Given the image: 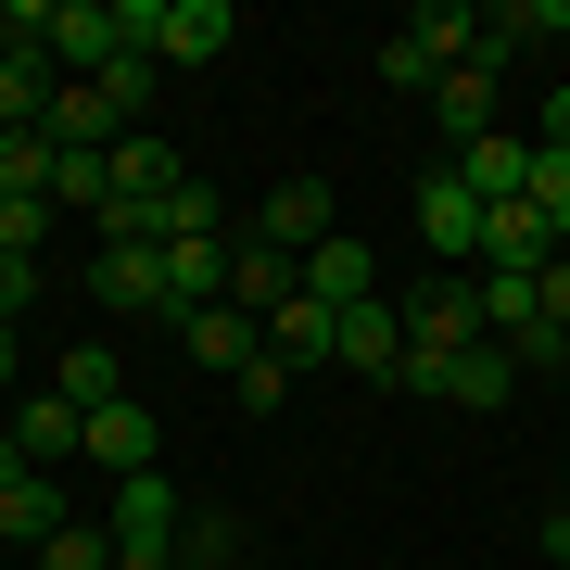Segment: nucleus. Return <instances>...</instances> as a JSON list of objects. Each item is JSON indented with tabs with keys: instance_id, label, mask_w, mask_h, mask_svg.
Returning a JSON list of instances; mask_svg holds the SVG:
<instances>
[{
	"instance_id": "nucleus-31",
	"label": "nucleus",
	"mask_w": 570,
	"mask_h": 570,
	"mask_svg": "<svg viewBox=\"0 0 570 570\" xmlns=\"http://www.w3.org/2000/svg\"><path fill=\"white\" fill-rule=\"evenodd\" d=\"M39 570H115V532H77V520H63L51 546H39Z\"/></svg>"
},
{
	"instance_id": "nucleus-29",
	"label": "nucleus",
	"mask_w": 570,
	"mask_h": 570,
	"mask_svg": "<svg viewBox=\"0 0 570 570\" xmlns=\"http://www.w3.org/2000/svg\"><path fill=\"white\" fill-rule=\"evenodd\" d=\"M381 89H419V102H431V89H444V63H431V39H406V26H393V39H381Z\"/></svg>"
},
{
	"instance_id": "nucleus-20",
	"label": "nucleus",
	"mask_w": 570,
	"mask_h": 570,
	"mask_svg": "<svg viewBox=\"0 0 570 570\" xmlns=\"http://www.w3.org/2000/svg\"><path fill=\"white\" fill-rule=\"evenodd\" d=\"M456 178L482 190V204H532V140H469Z\"/></svg>"
},
{
	"instance_id": "nucleus-30",
	"label": "nucleus",
	"mask_w": 570,
	"mask_h": 570,
	"mask_svg": "<svg viewBox=\"0 0 570 570\" xmlns=\"http://www.w3.org/2000/svg\"><path fill=\"white\" fill-rule=\"evenodd\" d=\"M494 355H508V367H520V381H532V367H570V317H532V330H520V343H494Z\"/></svg>"
},
{
	"instance_id": "nucleus-37",
	"label": "nucleus",
	"mask_w": 570,
	"mask_h": 570,
	"mask_svg": "<svg viewBox=\"0 0 570 570\" xmlns=\"http://www.w3.org/2000/svg\"><path fill=\"white\" fill-rule=\"evenodd\" d=\"M13 51H39V39H26V13H13V0H0V63H13Z\"/></svg>"
},
{
	"instance_id": "nucleus-34",
	"label": "nucleus",
	"mask_w": 570,
	"mask_h": 570,
	"mask_svg": "<svg viewBox=\"0 0 570 570\" xmlns=\"http://www.w3.org/2000/svg\"><path fill=\"white\" fill-rule=\"evenodd\" d=\"M39 228H51V204H13L0 190V254H39Z\"/></svg>"
},
{
	"instance_id": "nucleus-18",
	"label": "nucleus",
	"mask_w": 570,
	"mask_h": 570,
	"mask_svg": "<svg viewBox=\"0 0 570 570\" xmlns=\"http://www.w3.org/2000/svg\"><path fill=\"white\" fill-rule=\"evenodd\" d=\"M63 406H77V419H102V406H127V367H115V343H63Z\"/></svg>"
},
{
	"instance_id": "nucleus-16",
	"label": "nucleus",
	"mask_w": 570,
	"mask_h": 570,
	"mask_svg": "<svg viewBox=\"0 0 570 570\" xmlns=\"http://www.w3.org/2000/svg\"><path fill=\"white\" fill-rule=\"evenodd\" d=\"M13 444L39 456V469H51V456H89V419L63 406V393H13Z\"/></svg>"
},
{
	"instance_id": "nucleus-42",
	"label": "nucleus",
	"mask_w": 570,
	"mask_h": 570,
	"mask_svg": "<svg viewBox=\"0 0 570 570\" xmlns=\"http://www.w3.org/2000/svg\"><path fill=\"white\" fill-rule=\"evenodd\" d=\"M532 570H546V558H532Z\"/></svg>"
},
{
	"instance_id": "nucleus-4",
	"label": "nucleus",
	"mask_w": 570,
	"mask_h": 570,
	"mask_svg": "<svg viewBox=\"0 0 570 570\" xmlns=\"http://www.w3.org/2000/svg\"><path fill=\"white\" fill-rule=\"evenodd\" d=\"M419 242L444 254L456 279H469V266H482V190H469L456 165H431V178H419Z\"/></svg>"
},
{
	"instance_id": "nucleus-38",
	"label": "nucleus",
	"mask_w": 570,
	"mask_h": 570,
	"mask_svg": "<svg viewBox=\"0 0 570 570\" xmlns=\"http://www.w3.org/2000/svg\"><path fill=\"white\" fill-rule=\"evenodd\" d=\"M546 140H570V77H558V102H546Z\"/></svg>"
},
{
	"instance_id": "nucleus-12",
	"label": "nucleus",
	"mask_w": 570,
	"mask_h": 570,
	"mask_svg": "<svg viewBox=\"0 0 570 570\" xmlns=\"http://www.w3.org/2000/svg\"><path fill=\"white\" fill-rule=\"evenodd\" d=\"M266 355H279V367H292V381H305V367H317V355H343V317H330V305H317V292H292V305H279V317H266Z\"/></svg>"
},
{
	"instance_id": "nucleus-6",
	"label": "nucleus",
	"mask_w": 570,
	"mask_h": 570,
	"mask_svg": "<svg viewBox=\"0 0 570 570\" xmlns=\"http://www.w3.org/2000/svg\"><path fill=\"white\" fill-rule=\"evenodd\" d=\"M165 330H178V355H190V367H216V381H242V367L266 355V330H254L242 305H190V317H165Z\"/></svg>"
},
{
	"instance_id": "nucleus-9",
	"label": "nucleus",
	"mask_w": 570,
	"mask_h": 570,
	"mask_svg": "<svg viewBox=\"0 0 570 570\" xmlns=\"http://www.w3.org/2000/svg\"><path fill=\"white\" fill-rule=\"evenodd\" d=\"M39 140H51V153H115L127 127H115V102H102L89 77H63V89H51V115H39Z\"/></svg>"
},
{
	"instance_id": "nucleus-1",
	"label": "nucleus",
	"mask_w": 570,
	"mask_h": 570,
	"mask_svg": "<svg viewBox=\"0 0 570 570\" xmlns=\"http://www.w3.org/2000/svg\"><path fill=\"white\" fill-rule=\"evenodd\" d=\"M26 39L51 51V77H102V63H127V13L115 0H13Z\"/></svg>"
},
{
	"instance_id": "nucleus-39",
	"label": "nucleus",
	"mask_w": 570,
	"mask_h": 570,
	"mask_svg": "<svg viewBox=\"0 0 570 570\" xmlns=\"http://www.w3.org/2000/svg\"><path fill=\"white\" fill-rule=\"evenodd\" d=\"M546 558H558V570H570V508H558V520H546Z\"/></svg>"
},
{
	"instance_id": "nucleus-23",
	"label": "nucleus",
	"mask_w": 570,
	"mask_h": 570,
	"mask_svg": "<svg viewBox=\"0 0 570 570\" xmlns=\"http://www.w3.org/2000/svg\"><path fill=\"white\" fill-rule=\"evenodd\" d=\"M165 292H178V317L228 305V242H165Z\"/></svg>"
},
{
	"instance_id": "nucleus-24",
	"label": "nucleus",
	"mask_w": 570,
	"mask_h": 570,
	"mask_svg": "<svg viewBox=\"0 0 570 570\" xmlns=\"http://www.w3.org/2000/svg\"><path fill=\"white\" fill-rule=\"evenodd\" d=\"M406 39H431V63H482V13H456V0H419Z\"/></svg>"
},
{
	"instance_id": "nucleus-2",
	"label": "nucleus",
	"mask_w": 570,
	"mask_h": 570,
	"mask_svg": "<svg viewBox=\"0 0 570 570\" xmlns=\"http://www.w3.org/2000/svg\"><path fill=\"white\" fill-rule=\"evenodd\" d=\"M115 13H127V51H153V63H216L242 39L228 0H115Z\"/></svg>"
},
{
	"instance_id": "nucleus-22",
	"label": "nucleus",
	"mask_w": 570,
	"mask_h": 570,
	"mask_svg": "<svg viewBox=\"0 0 570 570\" xmlns=\"http://www.w3.org/2000/svg\"><path fill=\"white\" fill-rule=\"evenodd\" d=\"M51 532H63V482H51V469H26V482L0 494V546H51Z\"/></svg>"
},
{
	"instance_id": "nucleus-33",
	"label": "nucleus",
	"mask_w": 570,
	"mask_h": 570,
	"mask_svg": "<svg viewBox=\"0 0 570 570\" xmlns=\"http://www.w3.org/2000/svg\"><path fill=\"white\" fill-rule=\"evenodd\" d=\"M228 393H242L254 419H279V406H292V367H279V355H254V367H242V381H228Z\"/></svg>"
},
{
	"instance_id": "nucleus-41",
	"label": "nucleus",
	"mask_w": 570,
	"mask_h": 570,
	"mask_svg": "<svg viewBox=\"0 0 570 570\" xmlns=\"http://www.w3.org/2000/svg\"><path fill=\"white\" fill-rule=\"evenodd\" d=\"M115 570H178V558H140V546H115Z\"/></svg>"
},
{
	"instance_id": "nucleus-19",
	"label": "nucleus",
	"mask_w": 570,
	"mask_h": 570,
	"mask_svg": "<svg viewBox=\"0 0 570 570\" xmlns=\"http://www.w3.org/2000/svg\"><path fill=\"white\" fill-rule=\"evenodd\" d=\"M532 39H570V0H508V13H482V77L508 51H532Z\"/></svg>"
},
{
	"instance_id": "nucleus-7",
	"label": "nucleus",
	"mask_w": 570,
	"mask_h": 570,
	"mask_svg": "<svg viewBox=\"0 0 570 570\" xmlns=\"http://www.w3.org/2000/svg\"><path fill=\"white\" fill-rule=\"evenodd\" d=\"M292 292H305V254H279V242H228V305H242L254 330L279 317Z\"/></svg>"
},
{
	"instance_id": "nucleus-8",
	"label": "nucleus",
	"mask_w": 570,
	"mask_h": 570,
	"mask_svg": "<svg viewBox=\"0 0 570 570\" xmlns=\"http://www.w3.org/2000/svg\"><path fill=\"white\" fill-rule=\"evenodd\" d=\"M406 343H431V355H469V343H482V279H431L419 305H406Z\"/></svg>"
},
{
	"instance_id": "nucleus-35",
	"label": "nucleus",
	"mask_w": 570,
	"mask_h": 570,
	"mask_svg": "<svg viewBox=\"0 0 570 570\" xmlns=\"http://www.w3.org/2000/svg\"><path fill=\"white\" fill-rule=\"evenodd\" d=\"M39 305V254H0V317H26Z\"/></svg>"
},
{
	"instance_id": "nucleus-21",
	"label": "nucleus",
	"mask_w": 570,
	"mask_h": 570,
	"mask_svg": "<svg viewBox=\"0 0 570 570\" xmlns=\"http://www.w3.org/2000/svg\"><path fill=\"white\" fill-rule=\"evenodd\" d=\"M51 89H63L51 51H13V63H0V140H26V127L51 115Z\"/></svg>"
},
{
	"instance_id": "nucleus-17",
	"label": "nucleus",
	"mask_w": 570,
	"mask_h": 570,
	"mask_svg": "<svg viewBox=\"0 0 570 570\" xmlns=\"http://www.w3.org/2000/svg\"><path fill=\"white\" fill-rule=\"evenodd\" d=\"M305 292H317L330 317H355V305H381V279H367V242H317V254H305Z\"/></svg>"
},
{
	"instance_id": "nucleus-40",
	"label": "nucleus",
	"mask_w": 570,
	"mask_h": 570,
	"mask_svg": "<svg viewBox=\"0 0 570 570\" xmlns=\"http://www.w3.org/2000/svg\"><path fill=\"white\" fill-rule=\"evenodd\" d=\"M13 355H26V343H13V317H0V393H13Z\"/></svg>"
},
{
	"instance_id": "nucleus-13",
	"label": "nucleus",
	"mask_w": 570,
	"mask_h": 570,
	"mask_svg": "<svg viewBox=\"0 0 570 570\" xmlns=\"http://www.w3.org/2000/svg\"><path fill=\"white\" fill-rule=\"evenodd\" d=\"M431 127L469 153V140H494V77L482 63H444V89H431Z\"/></svg>"
},
{
	"instance_id": "nucleus-5",
	"label": "nucleus",
	"mask_w": 570,
	"mask_h": 570,
	"mask_svg": "<svg viewBox=\"0 0 570 570\" xmlns=\"http://www.w3.org/2000/svg\"><path fill=\"white\" fill-rule=\"evenodd\" d=\"M89 292H102L115 317H178V292H165V242H102V254H89Z\"/></svg>"
},
{
	"instance_id": "nucleus-11",
	"label": "nucleus",
	"mask_w": 570,
	"mask_h": 570,
	"mask_svg": "<svg viewBox=\"0 0 570 570\" xmlns=\"http://www.w3.org/2000/svg\"><path fill=\"white\" fill-rule=\"evenodd\" d=\"M115 546H140V558H165L178 546V494H165V469H140V482H115Z\"/></svg>"
},
{
	"instance_id": "nucleus-25",
	"label": "nucleus",
	"mask_w": 570,
	"mask_h": 570,
	"mask_svg": "<svg viewBox=\"0 0 570 570\" xmlns=\"http://www.w3.org/2000/svg\"><path fill=\"white\" fill-rule=\"evenodd\" d=\"M89 89L115 102V127H153V89H165V63H153V51H127V63H102Z\"/></svg>"
},
{
	"instance_id": "nucleus-10",
	"label": "nucleus",
	"mask_w": 570,
	"mask_h": 570,
	"mask_svg": "<svg viewBox=\"0 0 570 570\" xmlns=\"http://www.w3.org/2000/svg\"><path fill=\"white\" fill-rule=\"evenodd\" d=\"M254 242L317 254V242H330V178H279V190H266V216H254Z\"/></svg>"
},
{
	"instance_id": "nucleus-28",
	"label": "nucleus",
	"mask_w": 570,
	"mask_h": 570,
	"mask_svg": "<svg viewBox=\"0 0 570 570\" xmlns=\"http://www.w3.org/2000/svg\"><path fill=\"white\" fill-rule=\"evenodd\" d=\"M532 317H546V292H532V279H482V343H520Z\"/></svg>"
},
{
	"instance_id": "nucleus-27",
	"label": "nucleus",
	"mask_w": 570,
	"mask_h": 570,
	"mask_svg": "<svg viewBox=\"0 0 570 570\" xmlns=\"http://www.w3.org/2000/svg\"><path fill=\"white\" fill-rule=\"evenodd\" d=\"M508 393H520V367L494 355V343H469V355H456V406H469V419H482V406H508Z\"/></svg>"
},
{
	"instance_id": "nucleus-44",
	"label": "nucleus",
	"mask_w": 570,
	"mask_h": 570,
	"mask_svg": "<svg viewBox=\"0 0 570 570\" xmlns=\"http://www.w3.org/2000/svg\"><path fill=\"white\" fill-rule=\"evenodd\" d=\"M546 570H558V558H546Z\"/></svg>"
},
{
	"instance_id": "nucleus-26",
	"label": "nucleus",
	"mask_w": 570,
	"mask_h": 570,
	"mask_svg": "<svg viewBox=\"0 0 570 570\" xmlns=\"http://www.w3.org/2000/svg\"><path fill=\"white\" fill-rule=\"evenodd\" d=\"M178 570H254V558H242V520H228V508L178 520Z\"/></svg>"
},
{
	"instance_id": "nucleus-14",
	"label": "nucleus",
	"mask_w": 570,
	"mask_h": 570,
	"mask_svg": "<svg viewBox=\"0 0 570 570\" xmlns=\"http://www.w3.org/2000/svg\"><path fill=\"white\" fill-rule=\"evenodd\" d=\"M153 444H165V431H153V406H140V393H127V406H102V419H89V456H102L115 482H140V469H153Z\"/></svg>"
},
{
	"instance_id": "nucleus-36",
	"label": "nucleus",
	"mask_w": 570,
	"mask_h": 570,
	"mask_svg": "<svg viewBox=\"0 0 570 570\" xmlns=\"http://www.w3.org/2000/svg\"><path fill=\"white\" fill-rule=\"evenodd\" d=\"M532 292H546V317H570V254L546 266V279H532Z\"/></svg>"
},
{
	"instance_id": "nucleus-15",
	"label": "nucleus",
	"mask_w": 570,
	"mask_h": 570,
	"mask_svg": "<svg viewBox=\"0 0 570 570\" xmlns=\"http://www.w3.org/2000/svg\"><path fill=\"white\" fill-rule=\"evenodd\" d=\"M343 367H367V381H393V367H406V305H393V292L343 317Z\"/></svg>"
},
{
	"instance_id": "nucleus-32",
	"label": "nucleus",
	"mask_w": 570,
	"mask_h": 570,
	"mask_svg": "<svg viewBox=\"0 0 570 570\" xmlns=\"http://www.w3.org/2000/svg\"><path fill=\"white\" fill-rule=\"evenodd\" d=\"M532 204L570 228V140H532Z\"/></svg>"
},
{
	"instance_id": "nucleus-43",
	"label": "nucleus",
	"mask_w": 570,
	"mask_h": 570,
	"mask_svg": "<svg viewBox=\"0 0 570 570\" xmlns=\"http://www.w3.org/2000/svg\"><path fill=\"white\" fill-rule=\"evenodd\" d=\"M558 508H570V494H558Z\"/></svg>"
},
{
	"instance_id": "nucleus-3",
	"label": "nucleus",
	"mask_w": 570,
	"mask_h": 570,
	"mask_svg": "<svg viewBox=\"0 0 570 570\" xmlns=\"http://www.w3.org/2000/svg\"><path fill=\"white\" fill-rule=\"evenodd\" d=\"M558 254H570V228L546 204H482V266L469 279H546Z\"/></svg>"
}]
</instances>
